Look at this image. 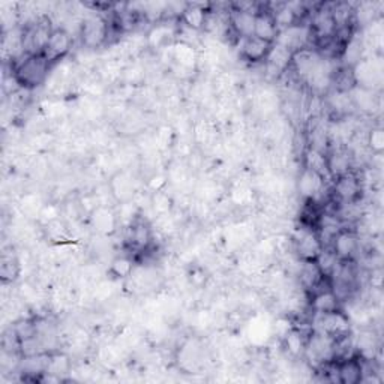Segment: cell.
<instances>
[{
  "mask_svg": "<svg viewBox=\"0 0 384 384\" xmlns=\"http://www.w3.org/2000/svg\"><path fill=\"white\" fill-rule=\"evenodd\" d=\"M51 63L44 55H21L14 63L13 74L21 88L35 89L46 81Z\"/></svg>",
  "mask_w": 384,
  "mask_h": 384,
  "instance_id": "6da1fadb",
  "label": "cell"
},
{
  "mask_svg": "<svg viewBox=\"0 0 384 384\" xmlns=\"http://www.w3.org/2000/svg\"><path fill=\"white\" fill-rule=\"evenodd\" d=\"M50 21L41 18L25 29L21 34V47L25 55H42L46 51L48 39L53 34Z\"/></svg>",
  "mask_w": 384,
  "mask_h": 384,
  "instance_id": "7a4b0ae2",
  "label": "cell"
},
{
  "mask_svg": "<svg viewBox=\"0 0 384 384\" xmlns=\"http://www.w3.org/2000/svg\"><path fill=\"white\" fill-rule=\"evenodd\" d=\"M110 26L101 14H90L83 20L80 36L83 44L89 48H98L109 38Z\"/></svg>",
  "mask_w": 384,
  "mask_h": 384,
  "instance_id": "3957f363",
  "label": "cell"
},
{
  "mask_svg": "<svg viewBox=\"0 0 384 384\" xmlns=\"http://www.w3.org/2000/svg\"><path fill=\"white\" fill-rule=\"evenodd\" d=\"M309 29H311L313 36L322 44V47L335 39L336 26L332 13H330V5H320L311 14V25H309Z\"/></svg>",
  "mask_w": 384,
  "mask_h": 384,
  "instance_id": "277c9868",
  "label": "cell"
},
{
  "mask_svg": "<svg viewBox=\"0 0 384 384\" xmlns=\"http://www.w3.org/2000/svg\"><path fill=\"white\" fill-rule=\"evenodd\" d=\"M296 252L302 261H315L317 257L324 248V245L320 239L317 230L313 228H301L296 236Z\"/></svg>",
  "mask_w": 384,
  "mask_h": 384,
  "instance_id": "5b68a950",
  "label": "cell"
},
{
  "mask_svg": "<svg viewBox=\"0 0 384 384\" xmlns=\"http://www.w3.org/2000/svg\"><path fill=\"white\" fill-rule=\"evenodd\" d=\"M311 38H313V34L309 26L297 23L292 27L281 30L278 34V38H276L275 41V44H280L290 51L296 53L299 50L308 48V44L309 41H311Z\"/></svg>",
  "mask_w": 384,
  "mask_h": 384,
  "instance_id": "8992f818",
  "label": "cell"
},
{
  "mask_svg": "<svg viewBox=\"0 0 384 384\" xmlns=\"http://www.w3.org/2000/svg\"><path fill=\"white\" fill-rule=\"evenodd\" d=\"M318 317V324H320V332L338 339L347 336L350 334V322L348 317L341 311V309H336L334 313H327V314H315Z\"/></svg>",
  "mask_w": 384,
  "mask_h": 384,
  "instance_id": "52a82bcc",
  "label": "cell"
},
{
  "mask_svg": "<svg viewBox=\"0 0 384 384\" xmlns=\"http://www.w3.org/2000/svg\"><path fill=\"white\" fill-rule=\"evenodd\" d=\"M334 197L338 200V205L344 203H356L360 197L362 184L355 173H348L334 180Z\"/></svg>",
  "mask_w": 384,
  "mask_h": 384,
  "instance_id": "ba28073f",
  "label": "cell"
},
{
  "mask_svg": "<svg viewBox=\"0 0 384 384\" xmlns=\"http://www.w3.org/2000/svg\"><path fill=\"white\" fill-rule=\"evenodd\" d=\"M334 249L336 257L343 261H351L359 248V238L355 231L343 228L339 230L329 245Z\"/></svg>",
  "mask_w": 384,
  "mask_h": 384,
  "instance_id": "9c48e42d",
  "label": "cell"
},
{
  "mask_svg": "<svg viewBox=\"0 0 384 384\" xmlns=\"http://www.w3.org/2000/svg\"><path fill=\"white\" fill-rule=\"evenodd\" d=\"M72 47V36L65 29H55L48 39L46 51L42 55L46 59L53 63L65 57Z\"/></svg>",
  "mask_w": 384,
  "mask_h": 384,
  "instance_id": "30bf717a",
  "label": "cell"
},
{
  "mask_svg": "<svg viewBox=\"0 0 384 384\" xmlns=\"http://www.w3.org/2000/svg\"><path fill=\"white\" fill-rule=\"evenodd\" d=\"M336 378L343 384H357L364 380V362L357 357H344L336 362Z\"/></svg>",
  "mask_w": 384,
  "mask_h": 384,
  "instance_id": "8fae6325",
  "label": "cell"
},
{
  "mask_svg": "<svg viewBox=\"0 0 384 384\" xmlns=\"http://www.w3.org/2000/svg\"><path fill=\"white\" fill-rule=\"evenodd\" d=\"M128 243L131 249L142 252L151 247L152 243V230L149 224L143 219H134L128 228Z\"/></svg>",
  "mask_w": 384,
  "mask_h": 384,
  "instance_id": "7c38bea8",
  "label": "cell"
},
{
  "mask_svg": "<svg viewBox=\"0 0 384 384\" xmlns=\"http://www.w3.org/2000/svg\"><path fill=\"white\" fill-rule=\"evenodd\" d=\"M280 30L276 27V23L272 15V11L269 8L260 9L255 14V27H254V36H257L263 41H268L270 44L278 38Z\"/></svg>",
  "mask_w": 384,
  "mask_h": 384,
  "instance_id": "4fadbf2b",
  "label": "cell"
},
{
  "mask_svg": "<svg viewBox=\"0 0 384 384\" xmlns=\"http://www.w3.org/2000/svg\"><path fill=\"white\" fill-rule=\"evenodd\" d=\"M311 308L314 314L334 313L336 309H341V301L329 285L327 288H318L313 293Z\"/></svg>",
  "mask_w": 384,
  "mask_h": 384,
  "instance_id": "5bb4252c",
  "label": "cell"
},
{
  "mask_svg": "<svg viewBox=\"0 0 384 384\" xmlns=\"http://www.w3.org/2000/svg\"><path fill=\"white\" fill-rule=\"evenodd\" d=\"M272 48V44L268 41H263L257 36H251L243 39L242 46V57L251 63L266 62L269 56V51Z\"/></svg>",
  "mask_w": 384,
  "mask_h": 384,
  "instance_id": "9a60e30c",
  "label": "cell"
},
{
  "mask_svg": "<svg viewBox=\"0 0 384 384\" xmlns=\"http://www.w3.org/2000/svg\"><path fill=\"white\" fill-rule=\"evenodd\" d=\"M326 186V179H323L320 174L311 172V170L303 168V172L299 177V191L306 200H315L320 194H322Z\"/></svg>",
  "mask_w": 384,
  "mask_h": 384,
  "instance_id": "2e32d148",
  "label": "cell"
},
{
  "mask_svg": "<svg viewBox=\"0 0 384 384\" xmlns=\"http://www.w3.org/2000/svg\"><path fill=\"white\" fill-rule=\"evenodd\" d=\"M228 25L233 29L234 34L240 36L242 39L251 38V36H254L255 14L231 9V13L228 14Z\"/></svg>",
  "mask_w": 384,
  "mask_h": 384,
  "instance_id": "e0dca14e",
  "label": "cell"
},
{
  "mask_svg": "<svg viewBox=\"0 0 384 384\" xmlns=\"http://www.w3.org/2000/svg\"><path fill=\"white\" fill-rule=\"evenodd\" d=\"M50 364V355L47 351L34 356H23L20 360V371L26 376H44L47 374Z\"/></svg>",
  "mask_w": 384,
  "mask_h": 384,
  "instance_id": "ac0fdd59",
  "label": "cell"
},
{
  "mask_svg": "<svg viewBox=\"0 0 384 384\" xmlns=\"http://www.w3.org/2000/svg\"><path fill=\"white\" fill-rule=\"evenodd\" d=\"M294 53L290 51L288 48L280 46V44H272V48L269 51V56L266 59V63H268V68L273 69L278 76L280 72H284L288 67H292V60H293Z\"/></svg>",
  "mask_w": 384,
  "mask_h": 384,
  "instance_id": "d6986e66",
  "label": "cell"
},
{
  "mask_svg": "<svg viewBox=\"0 0 384 384\" xmlns=\"http://www.w3.org/2000/svg\"><path fill=\"white\" fill-rule=\"evenodd\" d=\"M303 168L311 170V172L322 176L323 179H330L327 168V153L315 151V149L308 147L303 155ZM332 180V179H330Z\"/></svg>",
  "mask_w": 384,
  "mask_h": 384,
  "instance_id": "ffe728a7",
  "label": "cell"
},
{
  "mask_svg": "<svg viewBox=\"0 0 384 384\" xmlns=\"http://www.w3.org/2000/svg\"><path fill=\"white\" fill-rule=\"evenodd\" d=\"M327 168L332 180L351 173V161L348 153L343 151H334L327 153Z\"/></svg>",
  "mask_w": 384,
  "mask_h": 384,
  "instance_id": "44dd1931",
  "label": "cell"
},
{
  "mask_svg": "<svg viewBox=\"0 0 384 384\" xmlns=\"http://www.w3.org/2000/svg\"><path fill=\"white\" fill-rule=\"evenodd\" d=\"M207 15L209 13L203 5L188 4L185 13L182 14V17H180V20H182L185 26L189 27L191 30H201L205 29Z\"/></svg>",
  "mask_w": 384,
  "mask_h": 384,
  "instance_id": "7402d4cb",
  "label": "cell"
},
{
  "mask_svg": "<svg viewBox=\"0 0 384 384\" xmlns=\"http://www.w3.org/2000/svg\"><path fill=\"white\" fill-rule=\"evenodd\" d=\"M302 269H301V282L302 285L306 288V290L315 292L320 288V285L323 284L324 278L323 273L320 272V269L317 268L315 261H302Z\"/></svg>",
  "mask_w": 384,
  "mask_h": 384,
  "instance_id": "603a6c76",
  "label": "cell"
},
{
  "mask_svg": "<svg viewBox=\"0 0 384 384\" xmlns=\"http://www.w3.org/2000/svg\"><path fill=\"white\" fill-rule=\"evenodd\" d=\"M270 11H272V15H273L275 23H276V27H278L280 32L284 29L292 27L297 23H301L297 15L293 13V9L287 4H281L280 6H276V9H270Z\"/></svg>",
  "mask_w": 384,
  "mask_h": 384,
  "instance_id": "cb8c5ba5",
  "label": "cell"
},
{
  "mask_svg": "<svg viewBox=\"0 0 384 384\" xmlns=\"http://www.w3.org/2000/svg\"><path fill=\"white\" fill-rule=\"evenodd\" d=\"M339 259L336 257V254L334 252V249L330 247H324L320 252V255L315 260L317 268L320 269V272L323 273L324 278H330V275L334 273V270L336 269V266L339 264Z\"/></svg>",
  "mask_w": 384,
  "mask_h": 384,
  "instance_id": "d4e9b609",
  "label": "cell"
},
{
  "mask_svg": "<svg viewBox=\"0 0 384 384\" xmlns=\"http://www.w3.org/2000/svg\"><path fill=\"white\" fill-rule=\"evenodd\" d=\"M306 341L308 339L303 336V334L301 332V330L293 329L285 336V348H287L288 353H290L294 357L302 356V355H305Z\"/></svg>",
  "mask_w": 384,
  "mask_h": 384,
  "instance_id": "484cf974",
  "label": "cell"
},
{
  "mask_svg": "<svg viewBox=\"0 0 384 384\" xmlns=\"http://www.w3.org/2000/svg\"><path fill=\"white\" fill-rule=\"evenodd\" d=\"M69 368H71V362H69L68 356H65L63 353L50 355V364H48V369H47L48 376L60 380V376L68 374Z\"/></svg>",
  "mask_w": 384,
  "mask_h": 384,
  "instance_id": "4316f807",
  "label": "cell"
},
{
  "mask_svg": "<svg viewBox=\"0 0 384 384\" xmlns=\"http://www.w3.org/2000/svg\"><path fill=\"white\" fill-rule=\"evenodd\" d=\"M93 224L98 231L101 233H111L116 226V217L107 209H96L93 215Z\"/></svg>",
  "mask_w": 384,
  "mask_h": 384,
  "instance_id": "83f0119b",
  "label": "cell"
},
{
  "mask_svg": "<svg viewBox=\"0 0 384 384\" xmlns=\"http://www.w3.org/2000/svg\"><path fill=\"white\" fill-rule=\"evenodd\" d=\"M20 268H18V260L14 254H8L4 252L2 255V269H0V273H2V280L4 282H13L18 276Z\"/></svg>",
  "mask_w": 384,
  "mask_h": 384,
  "instance_id": "f1b7e54d",
  "label": "cell"
},
{
  "mask_svg": "<svg viewBox=\"0 0 384 384\" xmlns=\"http://www.w3.org/2000/svg\"><path fill=\"white\" fill-rule=\"evenodd\" d=\"M13 329L21 343L39 335V327H38L36 322H34V320H20V322H17L13 326Z\"/></svg>",
  "mask_w": 384,
  "mask_h": 384,
  "instance_id": "f546056e",
  "label": "cell"
},
{
  "mask_svg": "<svg viewBox=\"0 0 384 384\" xmlns=\"http://www.w3.org/2000/svg\"><path fill=\"white\" fill-rule=\"evenodd\" d=\"M111 273L117 278H126V276H131L134 272V261L126 257V255H121V257H116L111 261Z\"/></svg>",
  "mask_w": 384,
  "mask_h": 384,
  "instance_id": "4dcf8cb0",
  "label": "cell"
},
{
  "mask_svg": "<svg viewBox=\"0 0 384 384\" xmlns=\"http://www.w3.org/2000/svg\"><path fill=\"white\" fill-rule=\"evenodd\" d=\"M368 144L371 147V151L381 155L384 151V131L383 128H372L369 135H368Z\"/></svg>",
  "mask_w": 384,
  "mask_h": 384,
  "instance_id": "1f68e13d",
  "label": "cell"
}]
</instances>
